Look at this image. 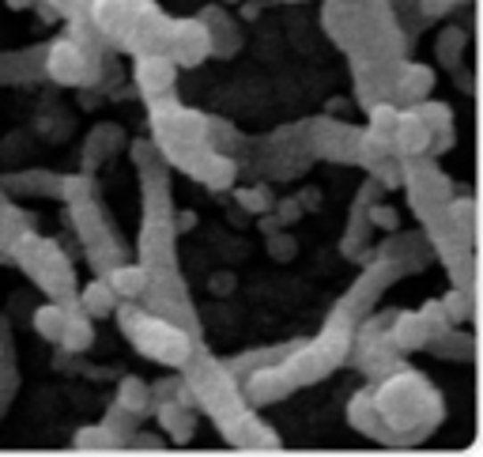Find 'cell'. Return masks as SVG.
<instances>
[{
	"instance_id": "obj_1",
	"label": "cell",
	"mask_w": 483,
	"mask_h": 457,
	"mask_svg": "<svg viewBox=\"0 0 483 457\" xmlns=\"http://www.w3.org/2000/svg\"><path fill=\"white\" fill-rule=\"evenodd\" d=\"M128 337H133L140 355L159 359V363H185V355H189V337L182 329L159 322L151 314H140L136 325L128 329Z\"/></svg>"
},
{
	"instance_id": "obj_2",
	"label": "cell",
	"mask_w": 483,
	"mask_h": 457,
	"mask_svg": "<svg viewBox=\"0 0 483 457\" xmlns=\"http://www.w3.org/2000/svg\"><path fill=\"white\" fill-rule=\"evenodd\" d=\"M45 72H50L57 84H84L87 80V57L76 42L61 38V42L50 45V53H45Z\"/></svg>"
},
{
	"instance_id": "obj_3",
	"label": "cell",
	"mask_w": 483,
	"mask_h": 457,
	"mask_svg": "<svg viewBox=\"0 0 483 457\" xmlns=\"http://www.w3.org/2000/svg\"><path fill=\"white\" fill-rule=\"evenodd\" d=\"M430 133L427 125L415 118V110H408V114H397V129H393V148L408 151V155H420L430 148Z\"/></svg>"
},
{
	"instance_id": "obj_4",
	"label": "cell",
	"mask_w": 483,
	"mask_h": 457,
	"mask_svg": "<svg viewBox=\"0 0 483 457\" xmlns=\"http://www.w3.org/2000/svg\"><path fill=\"white\" fill-rule=\"evenodd\" d=\"M136 80H140V87L148 91V94H159V91H167L170 84H174V61H167V57H140L136 61Z\"/></svg>"
},
{
	"instance_id": "obj_5",
	"label": "cell",
	"mask_w": 483,
	"mask_h": 457,
	"mask_svg": "<svg viewBox=\"0 0 483 457\" xmlns=\"http://www.w3.org/2000/svg\"><path fill=\"white\" fill-rule=\"evenodd\" d=\"M57 344L64 352H87L91 344H94V325L84 310L79 314H64V325H61V337Z\"/></svg>"
},
{
	"instance_id": "obj_6",
	"label": "cell",
	"mask_w": 483,
	"mask_h": 457,
	"mask_svg": "<svg viewBox=\"0 0 483 457\" xmlns=\"http://www.w3.org/2000/svg\"><path fill=\"white\" fill-rule=\"evenodd\" d=\"M79 306H84L87 318H102V314H114L118 295L106 280H91V283H84V291H79Z\"/></svg>"
},
{
	"instance_id": "obj_7",
	"label": "cell",
	"mask_w": 483,
	"mask_h": 457,
	"mask_svg": "<svg viewBox=\"0 0 483 457\" xmlns=\"http://www.w3.org/2000/svg\"><path fill=\"white\" fill-rule=\"evenodd\" d=\"M427 337H430L427 314H400L393 322V344H400V348H423Z\"/></svg>"
},
{
	"instance_id": "obj_8",
	"label": "cell",
	"mask_w": 483,
	"mask_h": 457,
	"mask_svg": "<svg viewBox=\"0 0 483 457\" xmlns=\"http://www.w3.org/2000/svg\"><path fill=\"white\" fill-rule=\"evenodd\" d=\"M106 283L114 288L118 298H140L143 288H148V273L140 265H118V269H110Z\"/></svg>"
},
{
	"instance_id": "obj_9",
	"label": "cell",
	"mask_w": 483,
	"mask_h": 457,
	"mask_svg": "<svg viewBox=\"0 0 483 457\" xmlns=\"http://www.w3.org/2000/svg\"><path fill=\"white\" fill-rule=\"evenodd\" d=\"M201 163H204V167L192 163L189 170H192V175H197L204 185L223 189V185H231V182H234V163H231V159H223V155H216V151H204V155H201Z\"/></svg>"
},
{
	"instance_id": "obj_10",
	"label": "cell",
	"mask_w": 483,
	"mask_h": 457,
	"mask_svg": "<svg viewBox=\"0 0 483 457\" xmlns=\"http://www.w3.org/2000/svg\"><path fill=\"white\" fill-rule=\"evenodd\" d=\"M118 404L133 416H148L151 412V389L143 386L140 378H125V382L118 386Z\"/></svg>"
},
{
	"instance_id": "obj_11",
	"label": "cell",
	"mask_w": 483,
	"mask_h": 457,
	"mask_svg": "<svg viewBox=\"0 0 483 457\" xmlns=\"http://www.w3.org/2000/svg\"><path fill=\"white\" fill-rule=\"evenodd\" d=\"M434 84V72L427 65H405V72H400V99H412V102H420L423 94L430 91Z\"/></svg>"
},
{
	"instance_id": "obj_12",
	"label": "cell",
	"mask_w": 483,
	"mask_h": 457,
	"mask_svg": "<svg viewBox=\"0 0 483 457\" xmlns=\"http://www.w3.org/2000/svg\"><path fill=\"white\" fill-rule=\"evenodd\" d=\"M64 310L61 303H45V306H38L35 310V333L38 337H45V340H57L61 337V325H64Z\"/></svg>"
},
{
	"instance_id": "obj_13",
	"label": "cell",
	"mask_w": 483,
	"mask_h": 457,
	"mask_svg": "<svg viewBox=\"0 0 483 457\" xmlns=\"http://www.w3.org/2000/svg\"><path fill=\"white\" fill-rule=\"evenodd\" d=\"M412 110H415V118H420L427 129H434V133H438V129H449V125H454V114H449V106H446V102H415Z\"/></svg>"
},
{
	"instance_id": "obj_14",
	"label": "cell",
	"mask_w": 483,
	"mask_h": 457,
	"mask_svg": "<svg viewBox=\"0 0 483 457\" xmlns=\"http://www.w3.org/2000/svg\"><path fill=\"white\" fill-rule=\"evenodd\" d=\"M397 114H400V110H397L393 102H378V106H370V129L393 140V129H397Z\"/></svg>"
},
{
	"instance_id": "obj_15",
	"label": "cell",
	"mask_w": 483,
	"mask_h": 457,
	"mask_svg": "<svg viewBox=\"0 0 483 457\" xmlns=\"http://www.w3.org/2000/svg\"><path fill=\"white\" fill-rule=\"evenodd\" d=\"M234 200L242 204V208H250V212H265L268 208V200L261 197V189H238Z\"/></svg>"
},
{
	"instance_id": "obj_16",
	"label": "cell",
	"mask_w": 483,
	"mask_h": 457,
	"mask_svg": "<svg viewBox=\"0 0 483 457\" xmlns=\"http://www.w3.org/2000/svg\"><path fill=\"white\" fill-rule=\"evenodd\" d=\"M442 310H446V318L454 322V318H469V303H464V295L454 291V295H446L442 298Z\"/></svg>"
},
{
	"instance_id": "obj_17",
	"label": "cell",
	"mask_w": 483,
	"mask_h": 457,
	"mask_svg": "<svg viewBox=\"0 0 483 457\" xmlns=\"http://www.w3.org/2000/svg\"><path fill=\"white\" fill-rule=\"evenodd\" d=\"M370 219H374L378 227H385V231H397V224H400L397 208H389V204H378V208H370Z\"/></svg>"
},
{
	"instance_id": "obj_18",
	"label": "cell",
	"mask_w": 483,
	"mask_h": 457,
	"mask_svg": "<svg viewBox=\"0 0 483 457\" xmlns=\"http://www.w3.org/2000/svg\"><path fill=\"white\" fill-rule=\"evenodd\" d=\"M192 224H197V216H192V212H182V216H178V227H182V231H192Z\"/></svg>"
}]
</instances>
